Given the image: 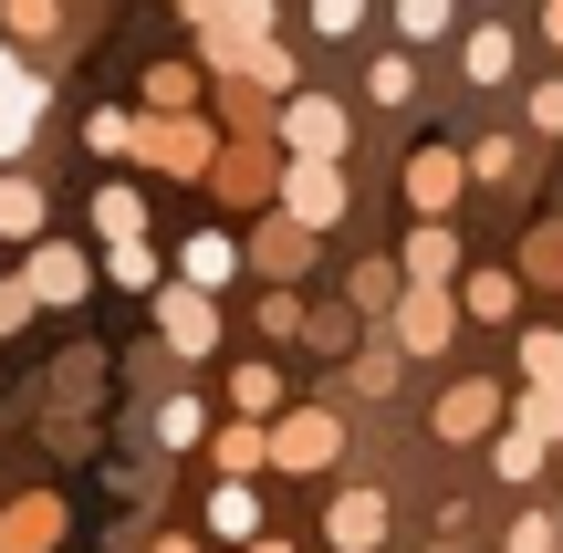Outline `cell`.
Returning <instances> with one entry per match:
<instances>
[{"instance_id": "1", "label": "cell", "mask_w": 563, "mask_h": 553, "mask_svg": "<svg viewBox=\"0 0 563 553\" xmlns=\"http://www.w3.org/2000/svg\"><path fill=\"white\" fill-rule=\"evenodd\" d=\"M282 220H292V230H334L344 220V178L323 157H292V178H282Z\"/></svg>"}, {"instance_id": "2", "label": "cell", "mask_w": 563, "mask_h": 553, "mask_svg": "<svg viewBox=\"0 0 563 553\" xmlns=\"http://www.w3.org/2000/svg\"><path fill=\"white\" fill-rule=\"evenodd\" d=\"M282 136H292V157H323L334 167V146H344V115L323 95H302V104H282Z\"/></svg>"}, {"instance_id": "3", "label": "cell", "mask_w": 563, "mask_h": 553, "mask_svg": "<svg viewBox=\"0 0 563 553\" xmlns=\"http://www.w3.org/2000/svg\"><path fill=\"white\" fill-rule=\"evenodd\" d=\"M490 418H501V387H481V376H470V387H449V397H439V439H481Z\"/></svg>"}, {"instance_id": "4", "label": "cell", "mask_w": 563, "mask_h": 553, "mask_svg": "<svg viewBox=\"0 0 563 553\" xmlns=\"http://www.w3.org/2000/svg\"><path fill=\"white\" fill-rule=\"evenodd\" d=\"M386 543V501L376 491H344L334 501V553H376Z\"/></svg>"}, {"instance_id": "5", "label": "cell", "mask_w": 563, "mask_h": 553, "mask_svg": "<svg viewBox=\"0 0 563 553\" xmlns=\"http://www.w3.org/2000/svg\"><path fill=\"white\" fill-rule=\"evenodd\" d=\"M397 334H407V355H439V345H449V292H439V283H428V292H407Z\"/></svg>"}, {"instance_id": "6", "label": "cell", "mask_w": 563, "mask_h": 553, "mask_svg": "<svg viewBox=\"0 0 563 553\" xmlns=\"http://www.w3.org/2000/svg\"><path fill=\"white\" fill-rule=\"evenodd\" d=\"M167 345H178V355L220 345V334H209V292H167Z\"/></svg>"}, {"instance_id": "7", "label": "cell", "mask_w": 563, "mask_h": 553, "mask_svg": "<svg viewBox=\"0 0 563 553\" xmlns=\"http://www.w3.org/2000/svg\"><path fill=\"white\" fill-rule=\"evenodd\" d=\"M230 272H241V241H220V230H199V241H188V292H220Z\"/></svg>"}, {"instance_id": "8", "label": "cell", "mask_w": 563, "mask_h": 553, "mask_svg": "<svg viewBox=\"0 0 563 553\" xmlns=\"http://www.w3.org/2000/svg\"><path fill=\"white\" fill-rule=\"evenodd\" d=\"M272 450L292 460V471H313V460H334V450H344V429H334V418H292V429H282Z\"/></svg>"}, {"instance_id": "9", "label": "cell", "mask_w": 563, "mask_h": 553, "mask_svg": "<svg viewBox=\"0 0 563 553\" xmlns=\"http://www.w3.org/2000/svg\"><path fill=\"white\" fill-rule=\"evenodd\" d=\"M32 292H42V303H74V292H84V262H74L63 241H42V251H32Z\"/></svg>"}, {"instance_id": "10", "label": "cell", "mask_w": 563, "mask_h": 553, "mask_svg": "<svg viewBox=\"0 0 563 553\" xmlns=\"http://www.w3.org/2000/svg\"><path fill=\"white\" fill-rule=\"evenodd\" d=\"M407 188H418V209H449V199H460V157H449V146H428V157L407 167Z\"/></svg>"}, {"instance_id": "11", "label": "cell", "mask_w": 563, "mask_h": 553, "mask_svg": "<svg viewBox=\"0 0 563 553\" xmlns=\"http://www.w3.org/2000/svg\"><path fill=\"white\" fill-rule=\"evenodd\" d=\"M251 522H262V501H251L241 480H220V491H209V533H230V543H251Z\"/></svg>"}, {"instance_id": "12", "label": "cell", "mask_w": 563, "mask_h": 553, "mask_svg": "<svg viewBox=\"0 0 563 553\" xmlns=\"http://www.w3.org/2000/svg\"><path fill=\"white\" fill-rule=\"evenodd\" d=\"M449 262H460V241H449V230L428 220L418 241H407V272H418V283H449Z\"/></svg>"}, {"instance_id": "13", "label": "cell", "mask_w": 563, "mask_h": 553, "mask_svg": "<svg viewBox=\"0 0 563 553\" xmlns=\"http://www.w3.org/2000/svg\"><path fill=\"white\" fill-rule=\"evenodd\" d=\"M0 230H11V241H32V230H42V188L32 178H0Z\"/></svg>"}, {"instance_id": "14", "label": "cell", "mask_w": 563, "mask_h": 553, "mask_svg": "<svg viewBox=\"0 0 563 553\" xmlns=\"http://www.w3.org/2000/svg\"><path fill=\"white\" fill-rule=\"evenodd\" d=\"M95 220H104V241H146V209H136V188H104V199H95Z\"/></svg>"}, {"instance_id": "15", "label": "cell", "mask_w": 563, "mask_h": 553, "mask_svg": "<svg viewBox=\"0 0 563 553\" xmlns=\"http://www.w3.org/2000/svg\"><path fill=\"white\" fill-rule=\"evenodd\" d=\"M365 95H376V104H407V95H418V63H407V53H376V74H365Z\"/></svg>"}, {"instance_id": "16", "label": "cell", "mask_w": 563, "mask_h": 553, "mask_svg": "<svg viewBox=\"0 0 563 553\" xmlns=\"http://www.w3.org/2000/svg\"><path fill=\"white\" fill-rule=\"evenodd\" d=\"M32 115H42V84H32V95H11V104H0V157H21V146H32Z\"/></svg>"}, {"instance_id": "17", "label": "cell", "mask_w": 563, "mask_h": 553, "mask_svg": "<svg viewBox=\"0 0 563 553\" xmlns=\"http://www.w3.org/2000/svg\"><path fill=\"white\" fill-rule=\"evenodd\" d=\"M104 272H115L125 292H146V283H157V251H146V241H115V251H104Z\"/></svg>"}, {"instance_id": "18", "label": "cell", "mask_w": 563, "mask_h": 553, "mask_svg": "<svg viewBox=\"0 0 563 553\" xmlns=\"http://www.w3.org/2000/svg\"><path fill=\"white\" fill-rule=\"evenodd\" d=\"M511 74V32H470V84H501Z\"/></svg>"}, {"instance_id": "19", "label": "cell", "mask_w": 563, "mask_h": 553, "mask_svg": "<svg viewBox=\"0 0 563 553\" xmlns=\"http://www.w3.org/2000/svg\"><path fill=\"white\" fill-rule=\"evenodd\" d=\"M11 32H21V42H53L63 11H53V0H11Z\"/></svg>"}, {"instance_id": "20", "label": "cell", "mask_w": 563, "mask_h": 553, "mask_svg": "<svg viewBox=\"0 0 563 553\" xmlns=\"http://www.w3.org/2000/svg\"><path fill=\"white\" fill-rule=\"evenodd\" d=\"M397 32H407V42H428V32H449V0H397Z\"/></svg>"}, {"instance_id": "21", "label": "cell", "mask_w": 563, "mask_h": 553, "mask_svg": "<svg viewBox=\"0 0 563 553\" xmlns=\"http://www.w3.org/2000/svg\"><path fill=\"white\" fill-rule=\"evenodd\" d=\"M532 471H543V439L511 429V439H501V480H532Z\"/></svg>"}, {"instance_id": "22", "label": "cell", "mask_w": 563, "mask_h": 553, "mask_svg": "<svg viewBox=\"0 0 563 553\" xmlns=\"http://www.w3.org/2000/svg\"><path fill=\"white\" fill-rule=\"evenodd\" d=\"M522 429H532V439L563 429V387H532V397H522Z\"/></svg>"}, {"instance_id": "23", "label": "cell", "mask_w": 563, "mask_h": 553, "mask_svg": "<svg viewBox=\"0 0 563 553\" xmlns=\"http://www.w3.org/2000/svg\"><path fill=\"white\" fill-rule=\"evenodd\" d=\"M522 366L543 376V387H563V334H532V345H522Z\"/></svg>"}, {"instance_id": "24", "label": "cell", "mask_w": 563, "mask_h": 553, "mask_svg": "<svg viewBox=\"0 0 563 553\" xmlns=\"http://www.w3.org/2000/svg\"><path fill=\"white\" fill-rule=\"evenodd\" d=\"M199 418H209V408H188V397H167V408H157V439H199Z\"/></svg>"}, {"instance_id": "25", "label": "cell", "mask_w": 563, "mask_h": 553, "mask_svg": "<svg viewBox=\"0 0 563 553\" xmlns=\"http://www.w3.org/2000/svg\"><path fill=\"white\" fill-rule=\"evenodd\" d=\"M230 397H241V408H272V397H282V376H272V366H241V387H230Z\"/></svg>"}, {"instance_id": "26", "label": "cell", "mask_w": 563, "mask_h": 553, "mask_svg": "<svg viewBox=\"0 0 563 553\" xmlns=\"http://www.w3.org/2000/svg\"><path fill=\"white\" fill-rule=\"evenodd\" d=\"M365 21V0H313V32H355Z\"/></svg>"}, {"instance_id": "27", "label": "cell", "mask_w": 563, "mask_h": 553, "mask_svg": "<svg viewBox=\"0 0 563 553\" xmlns=\"http://www.w3.org/2000/svg\"><path fill=\"white\" fill-rule=\"evenodd\" d=\"M511 553H553V522H543V512H522V522H511Z\"/></svg>"}, {"instance_id": "28", "label": "cell", "mask_w": 563, "mask_h": 553, "mask_svg": "<svg viewBox=\"0 0 563 553\" xmlns=\"http://www.w3.org/2000/svg\"><path fill=\"white\" fill-rule=\"evenodd\" d=\"M532 125H543V136L563 125V84H532Z\"/></svg>"}, {"instance_id": "29", "label": "cell", "mask_w": 563, "mask_h": 553, "mask_svg": "<svg viewBox=\"0 0 563 553\" xmlns=\"http://www.w3.org/2000/svg\"><path fill=\"white\" fill-rule=\"evenodd\" d=\"M11 95H32V74H21V63L0 53V104H11Z\"/></svg>"}, {"instance_id": "30", "label": "cell", "mask_w": 563, "mask_h": 553, "mask_svg": "<svg viewBox=\"0 0 563 553\" xmlns=\"http://www.w3.org/2000/svg\"><path fill=\"white\" fill-rule=\"evenodd\" d=\"M543 21H553V42H563V0H553V11H543Z\"/></svg>"}, {"instance_id": "31", "label": "cell", "mask_w": 563, "mask_h": 553, "mask_svg": "<svg viewBox=\"0 0 563 553\" xmlns=\"http://www.w3.org/2000/svg\"><path fill=\"white\" fill-rule=\"evenodd\" d=\"M251 553H292V543H251Z\"/></svg>"}]
</instances>
